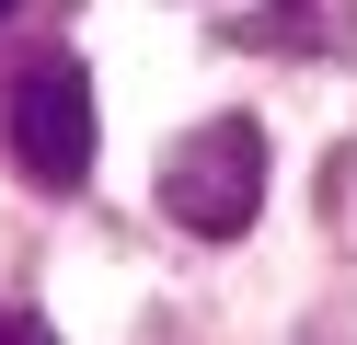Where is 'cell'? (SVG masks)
Listing matches in <instances>:
<instances>
[{"mask_svg":"<svg viewBox=\"0 0 357 345\" xmlns=\"http://www.w3.org/2000/svg\"><path fill=\"white\" fill-rule=\"evenodd\" d=\"M0 138H12L24 184H47V196H81V184H93V150H104L93 69H81L70 46H35V58L12 69V92H0Z\"/></svg>","mask_w":357,"mask_h":345,"instance_id":"cell-1","label":"cell"},{"mask_svg":"<svg viewBox=\"0 0 357 345\" xmlns=\"http://www.w3.org/2000/svg\"><path fill=\"white\" fill-rule=\"evenodd\" d=\"M162 219L196 230V242H242V230L265 219V127H254V115H208V127L173 138Z\"/></svg>","mask_w":357,"mask_h":345,"instance_id":"cell-2","label":"cell"},{"mask_svg":"<svg viewBox=\"0 0 357 345\" xmlns=\"http://www.w3.org/2000/svg\"><path fill=\"white\" fill-rule=\"evenodd\" d=\"M219 46H242V58H346L357 0H254V12L219 23Z\"/></svg>","mask_w":357,"mask_h":345,"instance_id":"cell-3","label":"cell"},{"mask_svg":"<svg viewBox=\"0 0 357 345\" xmlns=\"http://www.w3.org/2000/svg\"><path fill=\"white\" fill-rule=\"evenodd\" d=\"M0 345H58V334H47L35 311H24V299H0Z\"/></svg>","mask_w":357,"mask_h":345,"instance_id":"cell-4","label":"cell"},{"mask_svg":"<svg viewBox=\"0 0 357 345\" xmlns=\"http://www.w3.org/2000/svg\"><path fill=\"white\" fill-rule=\"evenodd\" d=\"M12 12H24V0H0V23H12Z\"/></svg>","mask_w":357,"mask_h":345,"instance_id":"cell-5","label":"cell"}]
</instances>
